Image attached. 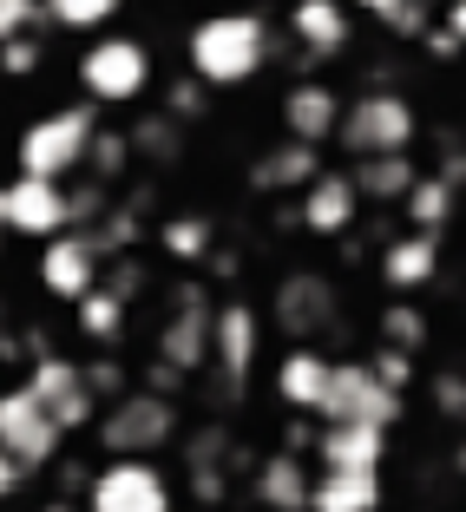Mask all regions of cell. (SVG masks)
<instances>
[{"label": "cell", "instance_id": "6da1fadb", "mask_svg": "<svg viewBox=\"0 0 466 512\" xmlns=\"http://www.w3.org/2000/svg\"><path fill=\"white\" fill-rule=\"evenodd\" d=\"M276 53V33L263 14L250 7H230V14H204L184 40V66L204 92H230V86H250Z\"/></svg>", "mask_w": 466, "mask_h": 512}, {"label": "cell", "instance_id": "7a4b0ae2", "mask_svg": "<svg viewBox=\"0 0 466 512\" xmlns=\"http://www.w3.org/2000/svg\"><path fill=\"white\" fill-rule=\"evenodd\" d=\"M414 138H421V112H414V99L394 92V86L361 92L355 106H342V125H335V145H342L355 165L361 158H407Z\"/></svg>", "mask_w": 466, "mask_h": 512}, {"label": "cell", "instance_id": "3957f363", "mask_svg": "<svg viewBox=\"0 0 466 512\" xmlns=\"http://www.w3.org/2000/svg\"><path fill=\"white\" fill-rule=\"evenodd\" d=\"M92 132H99V112H92L86 99H79V106H53V112H40V119L20 132V145H14L20 178H46V184L79 178Z\"/></svg>", "mask_w": 466, "mask_h": 512}, {"label": "cell", "instance_id": "277c9868", "mask_svg": "<svg viewBox=\"0 0 466 512\" xmlns=\"http://www.w3.org/2000/svg\"><path fill=\"white\" fill-rule=\"evenodd\" d=\"M79 92H86V106H132L151 92V46L132 40V33H99L86 40L79 53Z\"/></svg>", "mask_w": 466, "mask_h": 512}, {"label": "cell", "instance_id": "5b68a950", "mask_svg": "<svg viewBox=\"0 0 466 512\" xmlns=\"http://www.w3.org/2000/svg\"><path fill=\"white\" fill-rule=\"evenodd\" d=\"M92 427L112 460H145L178 434V407L158 394H119V401H106V414H92Z\"/></svg>", "mask_w": 466, "mask_h": 512}, {"label": "cell", "instance_id": "8992f818", "mask_svg": "<svg viewBox=\"0 0 466 512\" xmlns=\"http://www.w3.org/2000/svg\"><path fill=\"white\" fill-rule=\"evenodd\" d=\"M329 427H381L388 434L401 421V394H388L368 362H329V388H322V407H316Z\"/></svg>", "mask_w": 466, "mask_h": 512}, {"label": "cell", "instance_id": "52a82bcc", "mask_svg": "<svg viewBox=\"0 0 466 512\" xmlns=\"http://www.w3.org/2000/svg\"><path fill=\"white\" fill-rule=\"evenodd\" d=\"M60 440L66 434L46 421V407L33 401L27 388H7V394H0V453H7L20 473L53 467V460H60Z\"/></svg>", "mask_w": 466, "mask_h": 512}, {"label": "cell", "instance_id": "ba28073f", "mask_svg": "<svg viewBox=\"0 0 466 512\" xmlns=\"http://www.w3.org/2000/svg\"><path fill=\"white\" fill-rule=\"evenodd\" d=\"M86 512H171V480L151 460H106L86 480Z\"/></svg>", "mask_w": 466, "mask_h": 512}, {"label": "cell", "instance_id": "9c48e42d", "mask_svg": "<svg viewBox=\"0 0 466 512\" xmlns=\"http://www.w3.org/2000/svg\"><path fill=\"white\" fill-rule=\"evenodd\" d=\"M20 388L33 394V401L46 407V421L60 427V434H73V427H92V414H99V401L86 394V375H79V362H66V355H33L27 381Z\"/></svg>", "mask_w": 466, "mask_h": 512}, {"label": "cell", "instance_id": "30bf717a", "mask_svg": "<svg viewBox=\"0 0 466 512\" xmlns=\"http://www.w3.org/2000/svg\"><path fill=\"white\" fill-rule=\"evenodd\" d=\"M204 355H211V296L197 283H178L165 309V329H158V362L191 375V368H204Z\"/></svg>", "mask_w": 466, "mask_h": 512}, {"label": "cell", "instance_id": "8fae6325", "mask_svg": "<svg viewBox=\"0 0 466 512\" xmlns=\"http://www.w3.org/2000/svg\"><path fill=\"white\" fill-rule=\"evenodd\" d=\"M0 224L14 230V237H33V243L73 230V217H66V184L7 178V184H0Z\"/></svg>", "mask_w": 466, "mask_h": 512}, {"label": "cell", "instance_id": "7c38bea8", "mask_svg": "<svg viewBox=\"0 0 466 512\" xmlns=\"http://www.w3.org/2000/svg\"><path fill=\"white\" fill-rule=\"evenodd\" d=\"M256 348H263V316H256L250 302H224L211 309V355L204 362L224 375V394H237L256 368Z\"/></svg>", "mask_w": 466, "mask_h": 512}, {"label": "cell", "instance_id": "4fadbf2b", "mask_svg": "<svg viewBox=\"0 0 466 512\" xmlns=\"http://www.w3.org/2000/svg\"><path fill=\"white\" fill-rule=\"evenodd\" d=\"M289 40H296V66H302V79H309V66L348 53L355 14H348L342 0H289Z\"/></svg>", "mask_w": 466, "mask_h": 512}, {"label": "cell", "instance_id": "5bb4252c", "mask_svg": "<svg viewBox=\"0 0 466 512\" xmlns=\"http://www.w3.org/2000/svg\"><path fill=\"white\" fill-rule=\"evenodd\" d=\"M270 316H276V329H283L296 348H309V335L335 329V289H329V276H316V270L283 276V283H276Z\"/></svg>", "mask_w": 466, "mask_h": 512}, {"label": "cell", "instance_id": "9a60e30c", "mask_svg": "<svg viewBox=\"0 0 466 512\" xmlns=\"http://www.w3.org/2000/svg\"><path fill=\"white\" fill-rule=\"evenodd\" d=\"M40 289L53 302H79L86 289H99V250L86 243V230H60L40 243Z\"/></svg>", "mask_w": 466, "mask_h": 512}, {"label": "cell", "instance_id": "2e32d148", "mask_svg": "<svg viewBox=\"0 0 466 512\" xmlns=\"http://www.w3.org/2000/svg\"><path fill=\"white\" fill-rule=\"evenodd\" d=\"M335 125H342V92L329 86V79H296V86L283 92V138H296V145H329Z\"/></svg>", "mask_w": 466, "mask_h": 512}, {"label": "cell", "instance_id": "e0dca14e", "mask_svg": "<svg viewBox=\"0 0 466 512\" xmlns=\"http://www.w3.org/2000/svg\"><path fill=\"white\" fill-rule=\"evenodd\" d=\"M355 217H361V197H355V184H348V171H316V178L302 184V230L342 237Z\"/></svg>", "mask_w": 466, "mask_h": 512}, {"label": "cell", "instance_id": "ac0fdd59", "mask_svg": "<svg viewBox=\"0 0 466 512\" xmlns=\"http://www.w3.org/2000/svg\"><path fill=\"white\" fill-rule=\"evenodd\" d=\"M440 276V237H394L388 250H381V283L394 289V296H421L427 283Z\"/></svg>", "mask_w": 466, "mask_h": 512}, {"label": "cell", "instance_id": "d6986e66", "mask_svg": "<svg viewBox=\"0 0 466 512\" xmlns=\"http://www.w3.org/2000/svg\"><path fill=\"white\" fill-rule=\"evenodd\" d=\"M316 460H322V473H381L388 434L381 427H322Z\"/></svg>", "mask_w": 466, "mask_h": 512}, {"label": "cell", "instance_id": "ffe728a7", "mask_svg": "<svg viewBox=\"0 0 466 512\" xmlns=\"http://www.w3.org/2000/svg\"><path fill=\"white\" fill-rule=\"evenodd\" d=\"M309 480L316 473L302 467V453L283 447L256 467V499H263V512H309Z\"/></svg>", "mask_w": 466, "mask_h": 512}, {"label": "cell", "instance_id": "44dd1931", "mask_svg": "<svg viewBox=\"0 0 466 512\" xmlns=\"http://www.w3.org/2000/svg\"><path fill=\"white\" fill-rule=\"evenodd\" d=\"M316 171H329V165H322V151H316V145H296V138H283V145L256 151L250 184H256V191H302V184L316 178Z\"/></svg>", "mask_w": 466, "mask_h": 512}, {"label": "cell", "instance_id": "7402d4cb", "mask_svg": "<svg viewBox=\"0 0 466 512\" xmlns=\"http://www.w3.org/2000/svg\"><path fill=\"white\" fill-rule=\"evenodd\" d=\"M322 388H329V355H316V348H289L283 362H276V394H283L296 414H316Z\"/></svg>", "mask_w": 466, "mask_h": 512}, {"label": "cell", "instance_id": "603a6c76", "mask_svg": "<svg viewBox=\"0 0 466 512\" xmlns=\"http://www.w3.org/2000/svg\"><path fill=\"white\" fill-rule=\"evenodd\" d=\"M309 512H381V473H322V480H309Z\"/></svg>", "mask_w": 466, "mask_h": 512}, {"label": "cell", "instance_id": "cb8c5ba5", "mask_svg": "<svg viewBox=\"0 0 466 512\" xmlns=\"http://www.w3.org/2000/svg\"><path fill=\"white\" fill-rule=\"evenodd\" d=\"M414 178H421L414 158H361V165H348V184H355V197H368V204H401V197L414 191Z\"/></svg>", "mask_w": 466, "mask_h": 512}, {"label": "cell", "instance_id": "d4e9b609", "mask_svg": "<svg viewBox=\"0 0 466 512\" xmlns=\"http://www.w3.org/2000/svg\"><path fill=\"white\" fill-rule=\"evenodd\" d=\"M125 14V0H40V27H60V33H112V20Z\"/></svg>", "mask_w": 466, "mask_h": 512}, {"label": "cell", "instance_id": "484cf974", "mask_svg": "<svg viewBox=\"0 0 466 512\" xmlns=\"http://www.w3.org/2000/svg\"><path fill=\"white\" fill-rule=\"evenodd\" d=\"M453 184L447 178H434V171H421V178H414V191L401 197L407 204V224H414V237H440V230H447V217H453Z\"/></svg>", "mask_w": 466, "mask_h": 512}, {"label": "cell", "instance_id": "4316f807", "mask_svg": "<svg viewBox=\"0 0 466 512\" xmlns=\"http://www.w3.org/2000/svg\"><path fill=\"white\" fill-rule=\"evenodd\" d=\"M158 243H165L178 263H197V256H211V250H217V230H211V217L178 211V217H165V224H158Z\"/></svg>", "mask_w": 466, "mask_h": 512}, {"label": "cell", "instance_id": "83f0119b", "mask_svg": "<svg viewBox=\"0 0 466 512\" xmlns=\"http://www.w3.org/2000/svg\"><path fill=\"white\" fill-rule=\"evenodd\" d=\"M79 171H86L92 184H106V191H112V184L132 171V145H125V132L99 125V132H92V145H86V165H79Z\"/></svg>", "mask_w": 466, "mask_h": 512}, {"label": "cell", "instance_id": "f1b7e54d", "mask_svg": "<svg viewBox=\"0 0 466 512\" xmlns=\"http://www.w3.org/2000/svg\"><path fill=\"white\" fill-rule=\"evenodd\" d=\"M381 348H394V355H421L427 348V316H421V302H388L381 309Z\"/></svg>", "mask_w": 466, "mask_h": 512}, {"label": "cell", "instance_id": "f546056e", "mask_svg": "<svg viewBox=\"0 0 466 512\" xmlns=\"http://www.w3.org/2000/svg\"><path fill=\"white\" fill-rule=\"evenodd\" d=\"M73 309H79V335H86V342H119L125 335V302L106 296V289H86Z\"/></svg>", "mask_w": 466, "mask_h": 512}, {"label": "cell", "instance_id": "4dcf8cb0", "mask_svg": "<svg viewBox=\"0 0 466 512\" xmlns=\"http://www.w3.org/2000/svg\"><path fill=\"white\" fill-rule=\"evenodd\" d=\"M355 14L381 20V27H388V33H401V40H421V33L434 27L427 0H355Z\"/></svg>", "mask_w": 466, "mask_h": 512}, {"label": "cell", "instance_id": "1f68e13d", "mask_svg": "<svg viewBox=\"0 0 466 512\" xmlns=\"http://www.w3.org/2000/svg\"><path fill=\"white\" fill-rule=\"evenodd\" d=\"M125 145H132V158H158V165H171V158H178V125L165 119V112H151V119H138L132 132H125Z\"/></svg>", "mask_w": 466, "mask_h": 512}, {"label": "cell", "instance_id": "d6a6232c", "mask_svg": "<svg viewBox=\"0 0 466 512\" xmlns=\"http://www.w3.org/2000/svg\"><path fill=\"white\" fill-rule=\"evenodd\" d=\"M40 33H20V40H7L0 46V79H33L40 73Z\"/></svg>", "mask_w": 466, "mask_h": 512}, {"label": "cell", "instance_id": "836d02e7", "mask_svg": "<svg viewBox=\"0 0 466 512\" xmlns=\"http://www.w3.org/2000/svg\"><path fill=\"white\" fill-rule=\"evenodd\" d=\"M20 33H46L40 27V0H0V46Z\"/></svg>", "mask_w": 466, "mask_h": 512}, {"label": "cell", "instance_id": "e575fe53", "mask_svg": "<svg viewBox=\"0 0 466 512\" xmlns=\"http://www.w3.org/2000/svg\"><path fill=\"white\" fill-rule=\"evenodd\" d=\"M368 375H375L388 394H401L407 381H414V362H407V355H394V348H375V355H368Z\"/></svg>", "mask_w": 466, "mask_h": 512}, {"label": "cell", "instance_id": "d590c367", "mask_svg": "<svg viewBox=\"0 0 466 512\" xmlns=\"http://www.w3.org/2000/svg\"><path fill=\"white\" fill-rule=\"evenodd\" d=\"M197 106H204V86H197V79H178V86L165 92V119H171V125H191Z\"/></svg>", "mask_w": 466, "mask_h": 512}, {"label": "cell", "instance_id": "8d00e7d4", "mask_svg": "<svg viewBox=\"0 0 466 512\" xmlns=\"http://www.w3.org/2000/svg\"><path fill=\"white\" fill-rule=\"evenodd\" d=\"M79 375H86V394H92V401H99V394H106V401H119V394H125V368L119 362H92V368H79Z\"/></svg>", "mask_w": 466, "mask_h": 512}, {"label": "cell", "instance_id": "74e56055", "mask_svg": "<svg viewBox=\"0 0 466 512\" xmlns=\"http://www.w3.org/2000/svg\"><path fill=\"white\" fill-rule=\"evenodd\" d=\"M434 401H440V414H460V375H440L434 381Z\"/></svg>", "mask_w": 466, "mask_h": 512}, {"label": "cell", "instance_id": "f35d334b", "mask_svg": "<svg viewBox=\"0 0 466 512\" xmlns=\"http://www.w3.org/2000/svg\"><path fill=\"white\" fill-rule=\"evenodd\" d=\"M20 486H27V473H20L14 460H7V453H0V499H7V493H20Z\"/></svg>", "mask_w": 466, "mask_h": 512}, {"label": "cell", "instance_id": "ab89813d", "mask_svg": "<svg viewBox=\"0 0 466 512\" xmlns=\"http://www.w3.org/2000/svg\"><path fill=\"white\" fill-rule=\"evenodd\" d=\"M40 512H79V506H66V499H53V506H40Z\"/></svg>", "mask_w": 466, "mask_h": 512}]
</instances>
